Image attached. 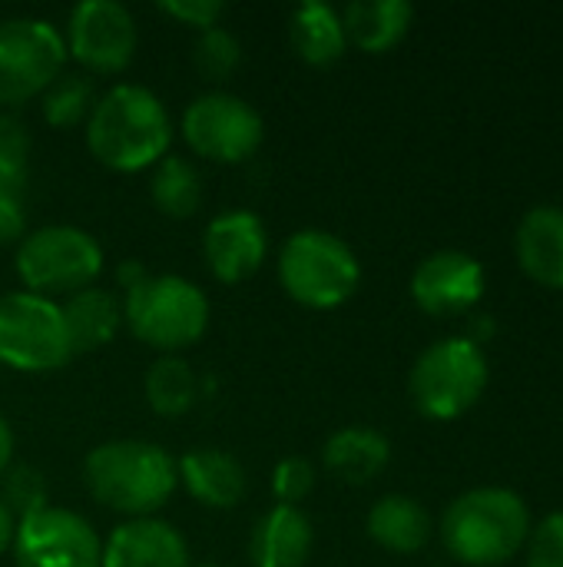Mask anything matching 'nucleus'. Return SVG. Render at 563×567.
<instances>
[{"label": "nucleus", "mask_w": 563, "mask_h": 567, "mask_svg": "<svg viewBox=\"0 0 563 567\" xmlns=\"http://www.w3.org/2000/svg\"><path fill=\"white\" fill-rule=\"evenodd\" d=\"M173 143V120L166 103L139 83H116L86 120L90 153L113 173L153 169Z\"/></svg>", "instance_id": "1"}, {"label": "nucleus", "mask_w": 563, "mask_h": 567, "mask_svg": "<svg viewBox=\"0 0 563 567\" xmlns=\"http://www.w3.org/2000/svg\"><path fill=\"white\" fill-rule=\"evenodd\" d=\"M531 528V512L518 492L481 485L445 508L441 542L458 565L501 567L524 551Z\"/></svg>", "instance_id": "2"}, {"label": "nucleus", "mask_w": 563, "mask_h": 567, "mask_svg": "<svg viewBox=\"0 0 563 567\" xmlns=\"http://www.w3.org/2000/svg\"><path fill=\"white\" fill-rule=\"evenodd\" d=\"M86 492L129 518H153L179 485L176 458L143 439H113L83 458Z\"/></svg>", "instance_id": "3"}, {"label": "nucleus", "mask_w": 563, "mask_h": 567, "mask_svg": "<svg viewBox=\"0 0 563 567\" xmlns=\"http://www.w3.org/2000/svg\"><path fill=\"white\" fill-rule=\"evenodd\" d=\"M123 326L149 349L176 355L209 329L206 292L183 276H146L123 296Z\"/></svg>", "instance_id": "4"}, {"label": "nucleus", "mask_w": 563, "mask_h": 567, "mask_svg": "<svg viewBox=\"0 0 563 567\" xmlns=\"http://www.w3.org/2000/svg\"><path fill=\"white\" fill-rule=\"evenodd\" d=\"M279 282L285 296L305 309H338L362 282L355 249L325 229H299L279 249Z\"/></svg>", "instance_id": "5"}, {"label": "nucleus", "mask_w": 563, "mask_h": 567, "mask_svg": "<svg viewBox=\"0 0 563 567\" xmlns=\"http://www.w3.org/2000/svg\"><path fill=\"white\" fill-rule=\"evenodd\" d=\"M491 365L468 336H448L428 346L408 375L411 405L431 422H451L471 412L488 392Z\"/></svg>", "instance_id": "6"}, {"label": "nucleus", "mask_w": 563, "mask_h": 567, "mask_svg": "<svg viewBox=\"0 0 563 567\" xmlns=\"http://www.w3.org/2000/svg\"><path fill=\"white\" fill-rule=\"evenodd\" d=\"M13 266L27 292L56 299L96 282L103 272V249L86 229L53 223L20 239Z\"/></svg>", "instance_id": "7"}, {"label": "nucleus", "mask_w": 563, "mask_h": 567, "mask_svg": "<svg viewBox=\"0 0 563 567\" xmlns=\"http://www.w3.org/2000/svg\"><path fill=\"white\" fill-rule=\"evenodd\" d=\"M73 359L56 299L27 289L0 296V365L17 372H56Z\"/></svg>", "instance_id": "8"}, {"label": "nucleus", "mask_w": 563, "mask_h": 567, "mask_svg": "<svg viewBox=\"0 0 563 567\" xmlns=\"http://www.w3.org/2000/svg\"><path fill=\"white\" fill-rule=\"evenodd\" d=\"M66 63L63 33L43 17L0 20V106L40 96Z\"/></svg>", "instance_id": "9"}, {"label": "nucleus", "mask_w": 563, "mask_h": 567, "mask_svg": "<svg viewBox=\"0 0 563 567\" xmlns=\"http://www.w3.org/2000/svg\"><path fill=\"white\" fill-rule=\"evenodd\" d=\"M183 140L186 146L212 163L236 166L259 153L265 140V123L252 103L236 93L209 90L196 96L183 113Z\"/></svg>", "instance_id": "10"}, {"label": "nucleus", "mask_w": 563, "mask_h": 567, "mask_svg": "<svg viewBox=\"0 0 563 567\" xmlns=\"http://www.w3.org/2000/svg\"><path fill=\"white\" fill-rule=\"evenodd\" d=\"M136 20L119 0H80L66 17V56L90 73H123L136 56Z\"/></svg>", "instance_id": "11"}, {"label": "nucleus", "mask_w": 563, "mask_h": 567, "mask_svg": "<svg viewBox=\"0 0 563 567\" xmlns=\"http://www.w3.org/2000/svg\"><path fill=\"white\" fill-rule=\"evenodd\" d=\"M17 567H100L103 542L96 528L70 508H43L17 522Z\"/></svg>", "instance_id": "12"}, {"label": "nucleus", "mask_w": 563, "mask_h": 567, "mask_svg": "<svg viewBox=\"0 0 563 567\" xmlns=\"http://www.w3.org/2000/svg\"><path fill=\"white\" fill-rule=\"evenodd\" d=\"M488 289V272L478 256L461 249H438L411 272V299L425 316H465Z\"/></svg>", "instance_id": "13"}, {"label": "nucleus", "mask_w": 563, "mask_h": 567, "mask_svg": "<svg viewBox=\"0 0 563 567\" xmlns=\"http://www.w3.org/2000/svg\"><path fill=\"white\" fill-rule=\"evenodd\" d=\"M269 252V229L252 209H226L216 219H209L202 233V259L209 272L226 282H246L252 279Z\"/></svg>", "instance_id": "14"}, {"label": "nucleus", "mask_w": 563, "mask_h": 567, "mask_svg": "<svg viewBox=\"0 0 563 567\" xmlns=\"http://www.w3.org/2000/svg\"><path fill=\"white\" fill-rule=\"evenodd\" d=\"M100 567H189V548L169 522L129 518L103 542Z\"/></svg>", "instance_id": "15"}, {"label": "nucleus", "mask_w": 563, "mask_h": 567, "mask_svg": "<svg viewBox=\"0 0 563 567\" xmlns=\"http://www.w3.org/2000/svg\"><path fill=\"white\" fill-rule=\"evenodd\" d=\"M514 256L528 279L563 292V206H534L514 233Z\"/></svg>", "instance_id": "16"}, {"label": "nucleus", "mask_w": 563, "mask_h": 567, "mask_svg": "<svg viewBox=\"0 0 563 567\" xmlns=\"http://www.w3.org/2000/svg\"><path fill=\"white\" fill-rule=\"evenodd\" d=\"M315 548V528L302 508H269L249 538L252 567H305Z\"/></svg>", "instance_id": "17"}, {"label": "nucleus", "mask_w": 563, "mask_h": 567, "mask_svg": "<svg viewBox=\"0 0 563 567\" xmlns=\"http://www.w3.org/2000/svg\"><path fill=\"white\" fill-rule=\"evenodd\" d=\"M179 485L206 508L229 512L246 495V468L222 449H192L176 462Z\"/></svg>", "instance_id": "18"}, {"label": "nucleus", "mask_w": 563, "mask_h": 567, "mask_svg": "<svg viewBox=\"0 0 563 567\" xmlns=\"http://www.w3.org/2000/svg\"><path fill=\"white\" fill-rule=\"evenodd\" d=\"M388 462H392V442L365 425H348L332 432L322 449V465L348 485H368L388 468Z\"/></svg>", "instance_id": "19"}, {"label": "nucleus", "mask_w": 563, "mask_h": 567, "mask_svg": "<svg viewBox=\"0 0 563 567\" xmlns=\"http://www.w3.org/2000/svg\"><path fill=\"white\" fill-rule=\"evenodd\" d=\"M365 532L392 555H418L431 542V515L411 495H385L372 505Z\"/></svg>", "instance_id": "20"}, {"label": "nucleus", "mask_w": 563, "mask_h": 567, "mask_svg": "<svg viewBox=\"0 0 563 567\" xmlns=\"http://www.w3.org/2000/svg\"><path fill=\"white\" fill-rule=\"evenodd\" d=\"M60 312H63L73 355L103 349L123 326V302L110 289H100V286H86L66 296V302H60Z\"/></svg>", "instance_id": "21"}, {"label": "nucleus", "mask_w": 563, "mask_h": 567, "mask_svg": "<svg viewBox=\"0 0 563 567\" xmlns=\"http://www.w3.org/2000/svg\"><path fill=\"white\" fill-rule=\"evenodd\" d=\"M415 20V7L408 0H355L342 10L345 37L365 53L395 50Z\"/></svg>", "instance_id": "22"}, {"label": "nucleus", "mask_w": 563, "mask_h": 567, "mask_svg": "<svg viewBox=\"0 0 563 567\" xmlns=\"http://www.w3.org/2000/svg\"><path fill=\"white\" fill-rule=\"evenodd\" d=\"M289 40L299 60L309 66H332L345 56L348 37L342 13L332 3L322 0H305L292 10L289 17Z\"/></svg>", "instance_id": "23"}, {"label": "nucleus", "mask_w": 563, "mask_h": 567, "mask_svg": "<svg viewBox=\"0 0 563 567\" xmlns=\"http://www.w3.org/2000/svg\"><path fill=\"white\" fill-rule=\"evenodd\" d=\"M202 399V382L183 355H159L146 372V402L163 419L186 415Z\"/></svg>", "instance_id": "24"}, {"label": "nucleus", "mask_w": 563, "mask_h": 567, "mask_svg": "<svg viewBox=\"0 0 563 567\" xmlns=\"http://www.w3.org/2000/svg\"><path fill=\"white\" fill-rule=\"evenodd\" d=\"M149 199L169 219H189L202 203V176L199 169L176 153H166L149 176Z\"/></svg>", "instance_id": "25"}, {"label": "nucleus", "mask_w": 563, "mask_h": 567, "mask_svg": "<svg viewBox=\"0 0 563 567\" xmlns=\"http://www.w3.org/2000/svg\"><path fill=\"white\" fill-rule=\"evenodd\" d=\"M96 106V90L83 73H60L43 93H40V110L43 120L56 130H70L90 120Z\"/></svg>", "instance_id": "26"}, {"label": "nucleus", "mask_w": 563, "mask_h": 567, "mask_svg": "<svg viewBox=\"0 0 563 567\" xmlns=\"http://www.w3.org/2000/svg\"><path fill=\"white\" fill-rule=\"evenodd\" d=\"M30 179V130L20 116L0 113V189L27 196Z\"/></svg>", "instance_id": "27"}, {"label": "nucleus", "mask_w": 563, "mask_h": 567, "mask_svg": "<svg viewBox=\"0 0 563 567\" xmlns=\"http://www.w3.org/2000/svg\"><path fill=\"white\" fill-rule=\"evenodd\" d=\"M0 505L17 518H30L43 508H50V488L40 468L33 465H10L0 475Z\"/></svg>", "instance_id": "28"}, {"label": "nucleus", "mask_w": 563, "mask_h": 567, "mask_svg": "<svg viewBox=\"0 0 563 567\" xmlns=\"http://www.w3.org/2000/svg\"><path fill=\"white\" fill-rule=\"evenodd\" d=\"M192 63L206 80H229L242 66V43L226 27H209L192 47Z\"/></svg>", "instance_id": "29"}, {"label": "nucleus", "mask_w": 563, "mask_h": 567, "mask_svg": "<svg viewBox=\"0 0 563 567\" xmlns=\"http://www.w3.org/2000/svg\"><path fill=\"white\" fill-rule=\"evenodd\" d=\"M315 488V465L309 458H282L272 472V495L279 505H289V508H299Z\"/></svg>", "instance_id": "30"}, {"label": "nucleus", "mask_w": 563, "mask_h": 567, "mask_svg": "<svg viewBox=\"0 0 563 567\" xmlns=\"http://www.w3.org/2000/svg\"><path fill=\"white\" fill-rule=\"evenodd\" d=\"M524 551L528 567H563V512H551L531 528Z\"/></svg>", "instance_id": "31"}, {"label": "nucleus", "mask_w": 563, "mask_h": 567, "mask_svg": "<svg viewBox=\"0 0 563 567\" xmlns=\"http://www.w3.org/2000/svg\"><path fill=\"white\" fill-rule=\"evenodd\" d=\"M159 10L173 20H179L183 27H196L199 33L209 27H219L226 3L222 0H159Z\"/></svg>", "instance_id": "32"}, {"label": "nucleus", "mask_w": 563, "mask_h": 567, "mask_svg": "<svg viewBox=\"0 0 563 567\" xmlns=\"http://www.w3.org/2000/svg\"><path fill=\"white\" fill-rule=\"evenodd\" d=\"M27 236V196L0 189V246Z\"/></svg>", "instance_id": "33"}, {"label": "nucleus", "mask_w": 563, "mask_h": 567, "mask_svg": "<svg viewBox=\"0 0 563 567\" xmlns=\"http://www.w3.org/2000/svg\"><path fill=\"white\" fill-rule=\"evenodd\" d=\"M149 272H146V266L139 262V259H126V262H119V272H116V279H119V286L129 292L133 286H139L143 279H146Z\"/></svg>", "instance_id": "34"}, {"label": "nucleus", "mask_w": 563, "mask_h": 567, "mask_svg": "<svg viewBox=\"0 0 563 567\" xmlns=\"http://www.w3.org/2000/svg\"><path fill=\"white\" fill-rule=\"evenodd\" d=\"M13 465V429L10 422L0 415V475Z\"/></svg>", "instance_id": "35"}, {"label": "nucleus", "mask_w": 563, "mask_h": 567, "mask_svg": "<svg viewBox=\"0 0 563 567\" xmlns=\"http://www.w3.org/2000/svg\"><path fill=\"white\" fill-rule=\"evenodd\" d=\"M494 319L491 316H478V319H471V332H468V339L475 342V346H484L491 336H494Z\"/></svg>", "instance_id": "36"}, {"label": "nucleus", "mask_w": 563, "mask_h": 567, "mask_svg": "<svg viewBox=\"0 0 563 567\" xmlns=\"http://www.w3.org/2000/svg\"><path fill=\"white\" fill-rule=\"evenodd\" d=\"M13 535H17V518L0 505V555L13 548Z\"/></svg>", "instance_id": "37"}, {"label": "nucleus", "mask_w": 563, "mask_h": 567, "mask_svg": "<svg viewBox=\"0 0 563 567\" xmlns=\"http://www.w3.org/2000/svg\"><path fill=\"white\" fill-rule=\"evenodd\" d=\"M189 567H219V565H189Z\"/></svg>", "instance_id": "38"}]
</instances>
